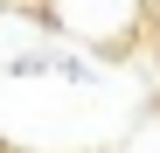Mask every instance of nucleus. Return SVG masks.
I'll use <instances>...</instances> for the list:
<instances>
[{"mask_svg":"<svg viewBox=\"0 0 160 153\" xmlns=\"http://www.w3.org/2000/svg\"><path fill=\"white\" fill-rule=\"evenodd\" d=\"M153 7H160V0H42V21L63 28L77 49H91V56L132 63V56L146 49Z\"/></svg>","mask_w":160,"mask_h":153,"instance_id":"f257e3e1","label":"nucleus"},{"mask_svg":"<svg viewBox=\"0 0 160 153\" xmlns=\"http://www.w3.org/2000/svg\"><path fill=\"white\" fill-rule=\"evenodd\" d=\"M118 153H160V105H146L139 118L125 125V139H118Z\"/></svg>","mask_w":160,"mask_h":153,"instance_id":"f03ea898","label":"nucleus"},{"mask_svg":"<svg viewBox=\"0 0 160 153\" xmlns=\"http://www.w3.org/2000/svg\"><path fill=\"white\" fill-rule=\"evenodd\" d=\"M146 63H153V91H160V7H153V28H146Z\"/></svg>","mask_w":160,"mask_h":153,"instance_id":"7ed1b4c3","label":"nucleus"}]
</instances>
